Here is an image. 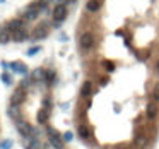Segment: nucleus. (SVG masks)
<instances>
[{
	"label": "nucleus",
	"instance_id": "423d86ee",
	"mask_svg": "<svg viewBox=\"0 0 159 149\" xmlns=\"http://www.w3.org/2000/svg\"><path fill=\"white\" fill-rule=\"evenodd\" d=\"M10 38H12V41H15V43H21V41L29 40L27 28H24V29H12L10 31Z\"/></svg>",
	"mask_w": 159,
	"mask_h": 149
},
{
	"label": "nucleus",
	"instance_id": "0eeeda50",
	"mask_svg": "<svg viewBox=\"0 0 159 149\" xmlns=\"http://www.w3.org/2000/svg\"><path fill=\"white\" fill-rule=\"evenodd\" d=\"M157 113H159V106H157V101H149L147 104H145V115H147V118H151V120H154L156 117H157Z\"/></svg>",
	"mask_w": 159,
	"mask_h": 149
},
{
	"label": "nucleus",
	"instance_id": "39448f33",
	"mask_svg": "<svg viewBox=\"0 0 159 149\" xmlns=\"http://www.w3.org/2000/svg\"><path fill=\"white\" fill-rule=\"evenodd\" d=\"M26 94H27V89L17 86V87L14 89V93H12V96H10V104L19 106L21 103H24V100H26Z\"/></svg>",
	"mask_w": 159,
	"mask_h": 149
},
{
	"label": "nucleus",
	"instance_id": "c756f323",
	"mask_svg": "<svg viewBox=\"0 0 159 149\" xmlns=\"http://www.w3.org/2000/svg\"><path fill=\"white\" fill-rule=\"evenodd\" d=\"M0 4H5V0H0Z\"/></svg>",
	"mask_w": 159,
	"mask_h": 149
},
{
	"label": "nucleus",
	"instance_id": "7ed1b4c3",
	"mask_svg": "<svg viewBox=\"0 0 159 149\" xmlns=\"http://www.w3.org/2000/svg\"><path fill=\"white\" fill-rule=\"evenodd\" d=\"M79 46H81V50H84V52L94 48V36L91 33H82L81 36H79Z\"/></svg>",
	"mask_w": 159,
	"mask_h": 149
},
{
	"label": "nucleus",
	"instance_id": "aec40b11",
	"mask_svg": "<svg viewBox=\"0 0 159 149\" xmlns=\"http://www.w3.org/2000/svg\"><path fill=\"white\" fill-rule=\"evenodd\" d=\"M135 146H137V147H145V146H147V137H145V135H135Z\"/></svg>",
	"mask_w": 159,
	"mask_h": 149
},
{
	"label": "nucleus",
	"instance_id": "b1692460",
	"mask_svg": "<svg viewBox=\"0 0 159 149\" xmlns=\"http://www.w3.org/2000/svg\"><path fill=\"white\" fill-rule=\"evenodd\" d=\"M151 98H152L154 101H159V82H157V84H154V87H152Z\"/></svg>",
	"mask_w": 159,
	"mask_h": 149
},
{
	"label": "nucleus",
	"instance_id": "4468645a",
	"mask_svg": "<svg viewBox=\"0 0 159 149\" xmlns=\"http://www.w3.org/2000/svg\"><path fill=\"white\" fill-rule=\"evenodd\" d=\"M91 93H93V82H91V81H86L84 84H82V87H81V96H82V98H87Z\"/></svg>",
	"mask_w": 159,
	"mask_h": 149
},
{
	"label": "nucleus",
	"instance_id": "6ab92c4d",
	"mask_svg": "<svg viewBox=\"0 0 159 149\" xmlns=\"http://www.w3.org/2000/svg\"><path fill=\"white\" fill-rule=\"evenodd\" d=\"M77 134H79V137L84 139V141L91 137V134H89V129H87L86 125H79V127H77Z\"/></svg>",
	"mask_w": 159,
	"mask_h": 149
},
{
	"label": "nucleus",
	"instance_id": "7c9ffc66",
	"mask_svg": "<svg viewBox=\"0 0 159 149\" xmlns=\"http://www.w3.org/2000/svg\"><path fill=\"white\" fill-rule=\"evenodd\" d=\"M44 2H48V4H50V2H53V0H44Z\"/></svg>",
	"mask_w": 159,
	"mask_h": 149
},
{
	"label": "nucleus",
	"instance_id": "393cba45",
	"mask_svg": "<svg viewBox=\"0 0 159 149\" xmlns=\"http://www.w3.org/2000/svg\"><path fill=\"white\" fill-rule=\"evenodd\" d=\"M41 52V46H33V48H29L26 52V55L27 57H33V55H36V53H40Z\"/></svg>",
	"mask_w": 159,
	"mask_h": 149
},
{
	"label": "nucleus",
	"instance_id": "bb28decb",
	"mask_svg": "<svg viewBox=\"0 0 159 149\" xmlns=\"http://www.w3.org/2000/svg\"><path fill=\"white\" fill-rule=\"evenodd\" d=\"M154 69H156V72H157V75H159V58L156 60V65H154Z\"/></svg>",
	"mask_w": 159,
	"mask_h": 149
},
{
	"label": "nucleus",
	"instance_id": "4be33fe9",
	"mask_svg": "<svg viewBox=\"0 0 159 149\" xmlns=\"http://www.w3.org/2000/svg\"><path fill=\"white\" fill-rule=\"evenodd\" d=\"M12 146H14V141H10V139L0 141V149H12Z\"/></svg>",
	"mask_w": 159,
	"mask_h": 149
},
{
	"label": "nucleus",
	"instance_id": "20e7f679",
	"mask_svg": "<svg viewBox=\"0 0 159 149\" xmlns=\"http://www.w3.org/2000/svg\"><path fill=\"white\" fill-rule=\"evenodd\" d=\"M53 21H58V23H63L67 19V4H55L52 12Z\"/></svg>",
	"mask_w": 159,
	"mask_h": 149
},
{
	"label": "nucleus",
	"instance_id": "2eb2a0df",
	"mask_svg": "<svg viewBox=\"0 0 159 149\" xmlns=\"http://www.w3.org/2000/svg\"><path fill=\"white\" fill-rule=\"evenodd\" d=\"M86 9H87L89 12H98L101 9V2L99 0H87V4H86Z\"/></svg>",
	"mask_w": 159,
	"mask_h": 149
},
{
	"label": "nucleus",
	"instance_id": "9d476101",
	"mask_svg": "<svg viewBox=\"0 0 159 149\" xmlns=\"http://www.w3.org/2000/svg\"><path fill=\"white\" fill-rule=\"evenodd\" d=\"M9 41H12V38H10V28H9V26L0 28V45H7Z\"/></svg>",
	"mask_w": 159,
	"mask_h": 149
},
{
	"label": "nucleus",
	"instance_id": "f03ea898",
	"mask_svg": "<svg viewBox=\"0 0 159 149\" xmlns=\"http://www.w3.org/2000/svg\"><path fill=\"white\" fill-rule=\"evenodd\" d=\"M46 134H48V141L50 144L53 146L55 149H63V137L58 134V132L53 129V127H46Z\"/></svg>",
	"mask_w": 159,
	"mask_h": 149
},
{
	"label": "nucleus",
	"instance_id": "6e6552de",
	"mask_svg": "<svg viewBox=\"0 0 159 149\" xmlns=\"http://www.w3.org/2000/svg\"><path fill=\"white\" fill-rule=\"evenodd\" d=\"M7 26L12 29H24V28H27V21L24 17H17V19H10L7 23Z\"/></svg>",
	"mask_w": 159,
	"mask_h": 149
},
{
	"label": "nucleus",
	"instance_id": "9b49d317",
	"mask_svg": "<svg viewBox=\"0 0 159 149\" xmlns=\"http://www.w3.org/2000/svg\"><path fill=\"white\" fill-rule=\"evenodd\" d=\"M44 77H46V70H44V69H34V70L31 72L33 82H44Z\"/></svg>",
	"mask_w": 159,
	"mask_h": 149
},
{
	"label": "nucleus",
	"instance_id": "f257e3e1",
	"mask_svg": "<svg viewBox=\"0 0 159 149\" xmlns=\"http://www.w3.org/2000/svg\"><path fill=\"white\" fill-rule=\"evenodd\" d=\"M14 123H15V129H17V132L22 135V137H29V135H33L34 127L31 125L29 122H26L24 118H17V120H14Z\"/></svg>",
	"mask_w": 159,
	"mask_h": 149
},
{
	"label": "nucleus",
	"instance_id": "a211bd4d",
	"mask_svg": "<svg viewBox=\"0 0 159 149\" xmlns=\"http://www.w3.org/2000/svg\"><path fill=\"white\" fill-rule=\"evenodd\" d=\"M44 82H46L48 86H53V84H55V82H56V74H55V70H46Z\"/></svg>",
	"mask_w": 159,
	"mask_h": 149
},
{
	"label": "nucleus",
	"instance_id": "ddd939ff",
	"mask_svg": "<svg viewBox=\"0 0 159 149\" xmlns=\"http://www.w3.org/2000/svg\"><path fill=\"white\" fill-rule=\"evenodd\" d=\"M40 15H41L40 12H36V11H29V9H24V12H22V17L26 19L27 23H33V21H36Z\"/></svg>",
	"mask_w": 159,
	"mask_h": 149
},
{
	"label": "nucleus",
	"instance_id": "1a4fd4ad",
	"mask_svg": "<svg viewBox=\"0 0 159 149\" xmlns=\"http://www.w3.org/2000/svg\"><path fill=\"white\" fill-rule=\"evenodd\" d=\"M9 69L19 75H27V67L22 62H10L9 63Z\"/></svg>",
	"mask_w": 159,
	"mask_h": 149
},
{
	"label": "nucleus",
	"instance_id": "cd10ccee",
	"mask_svg": "<svg viewBox=\"0 0 159 149\" xmlns=\"http://www.w3.org/2000/svg\"><path fill=\"white\" fill-rule=\"evenodd\" d=\"M60 41H67V34H60Z\"/></svg>",
	"mask_w": 159,
	"mask_h": 149
},
{
	"label": "nucleus",
	"instance_id": "5701e85b",
	"mask_svg": "<svg viewBox=\"0 0 159 149\" xmlns=\"http://www.w3.org/2000/svg\"><path fill=\"white\" fill-rule=\"evenodd\" d=\"M0 79L4 81L5 86H10V84H12V77H10V74H9V72H4V74L0 75Z\"/></svg>",
	"mask_w": 159,
	"mask_h": 149
},
{
	"label": "nucleus",
	"instance_id": "a878e982",
	"mask_svg": "<svg viewBox=\"0 0 159 149\" xmlns=\"http://www.w3.org/2000/svg\"><path fill=\"white\" fill-rule=\"evenodd\" d=\"M62 137H63V141H65V142H70L72 139H74V134H72V132H65Z\"/></svg>",
	"mask_w": 159,
	"mask_h": 149
},
{
	"label": "nucleus",
	"instance_id": "f8f14e48",
	"mask_svg": "<svg viewBox=\"0 0 159 149\" xmlns=\"http://www.w3.org/2000/svg\"><path fill=\"white\" fill-rule=\"evenodd\" d=\"M46 36H48V28H46V26L36 28L34 33H33V40L34 41H40V40H43V38H46Z\"/></svg>",
	"mask_w": 159,
	"mask_h": 149
},
{
	"label": "nucleus",
	"instance_id": "c85d7f7f",
	"mask_svg": "<svg viewBox=\"0 0 159 149\" xmlns=\"http://www.w3.org/2000/svg\"><path fill=\"white\" fill-rule=\"evenodd\" d=\"M116 149H128V147H125V146H122V147H116Z\"/></svg>",
	"mask_w": 159,
	"mask_h": 149
},
{
	"label": "nucleus",
	"instance_id": "f3484780",
	"mask_svg": "<svg viewBox=\"0 0 159 149\" xmlns=\"http://www.w3.org/2000/svg\"><path fill=\"white\" fill-rule=\"evenodd\" d=\"M50 118V110L48 108H41L40 113H38V122L40 123H46Z\"/></svg>",
	"mask_w": 159,
	"mask_h": 149
},
{
	"label": "nucleus",
	"instance_id": "412c9836",
	"mask_svg": "<svg viewBox=\"0 0 159 149\" xmlns=\"http://www.w3.org/2000/svg\"><path fill=\"white\" fill-rule=\"evenodd\" d=\"M31 84H33V79H31V75L27 74V75H24V79L21 81V84H19V86H21V87H24V89H29V87H31Z\"/></svg>",
	"mask_w": 159,
	"mask_h": 149
},
{
	"label": "nucleus",
	"instance_id": "dca6fc26",
	"mask_svg": "<svg viewBox=\"0 0 159 149\" xmlns=\"http://www.w3.org/2000/svg\"><path fill=\"white\" fill-rule=\"evenodd\" d=\"M7 113H9V117H10L12 120L22 118V117H21V110H19V106H15V104H10V106H9Z\"/></svg>",
	"mask_w": 159,
	"mask_h": 149
}]
</instances>
